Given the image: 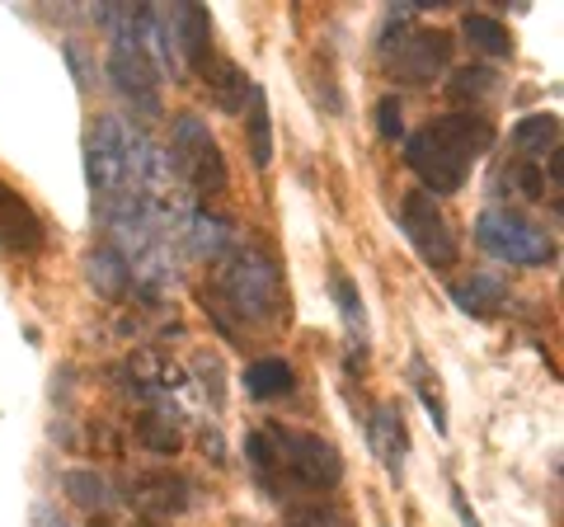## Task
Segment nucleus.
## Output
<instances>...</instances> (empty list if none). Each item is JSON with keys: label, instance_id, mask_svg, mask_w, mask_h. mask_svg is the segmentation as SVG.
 <instances>
[{"label": "nucleus", "instance_id": "1", "mask_svg": "<svg viewBox=\"0 0 564 527\" xmlns=\"http://www.w3.org/2000/svg\"><path fill=\"white\" fill-rule=\"evenodd\" d=\"M489 147H494V122L470 109H456V114L423 122L419 132L404 137V165L419 174L423 193L447 198V193H462L475 161H480Z\"/></svg>", "mask_w": 564, "mask_h": 527}, {"label": "nucleus", "instance_id": "2", "mask_svg": "<svg viewBox=\"0 0 564 527\" xmlns=\"http://www.w3.org/2000/svg\"><path fill=\"white\" fill-rule=\"evenodd\" d=\"M221 302L231 306L245 325H273L288 315V288H282L278 259L254 240H236V250L221 259L217 273ZM217 306V311H226Z\"/></svg>", "mask_w": 564, "mask_h": 527}, {"label": "nucleus", "instance_id": "3", "mask_svg": "<svg viewBox=\"0 0 564 527\" xmlns=\"http://www.w3.org/2000/svg\"><path fill=\"white\" fill-rule=\"evenodd\" d=\"M273 433V485L269 495H282V490H339L344 481V456L339 448L321 433H302V429H282L269 424Z\"/></svg>", "mask_w": 564, "mask_h": 527}, {"label": "nucleus", "instance_id": "4", "mask_svg": "<svg viewBox=\"0 0 564 527\" xmlns=\"http://www.w3.org/2000/svg\"><path fill=\"white\" fill-rule=\"evenodd\" d=\"M475 245L503 264H522V269L555 264V236L532 217H522L518 207H485L475 217Z\"/></svg>", "mask_w": 564, "mask_h": 527}, {"label": "nucleus", "instance_id": "5", "mask_svg": "<svg viewBox=\"0 0 564 527\" xmlns=\"http://www.w3.org/2000/svg\"><path fill=\"white\" fill-rule=\"evenodd\" d=\"M165 155H170V170L180 174L193 193H226V184H231L226 155L198 114H180L170 122V151Z\"/></svg>", "mask_w": 564, "mask_h": 527}, {"label": "nucleus", "instance_id": "6", "mask_svg": "<svg viewBox=\"0 0 564 527\" xmlns=\"http://www.w3.org/2000/svg\"><path fill=\"white\" fill-rule=\"evenodd\" d=\"M391 29H395V43H381L386 52V66L391 76L404 85H433L437 76L452 66V33L443 29H414L400 10H391Z\"/></svg>", "mask_w": 564, "mask_h": 527}, {"label": "nucleus", "instance_id": "7", "mask_svg": "<svg viewBox=\"0 0 564 527\" xmlns=\"http://www.w3.org/2000/svg\"><path fill=\"white\" fill-rule=\"evenodd\" d=\"M400 232L429 269H452V264L462 259V240H456L452 222H447L443 207H437L433 193H423V189L404 193L400 198Z\"/></svg>", "mask_w": 564, "mask_h": 527}, {"label": "nucleus", "instance_id": "8", "mask_svg": "<svg viewBox=\"0 0 564 527\" xmlns=\"http://www.w3.org/2000/svg\"><path fill=\"white\" fill-rule=\"evenodd\" d=\"M109 80H113V90L132 104V114H141V122H151V118H161V76H155V66L141 57L137 47L128 43H113L109 47Z\"/></svg>", "mask_w": 564, "mask_h": 527}, {"label": "nucleus", "instance_id": "9", "mask_svg": "<svg viewBox=\"0 0 564 527\" xmlns=\"http://www.w3.org/2000/svg\"><path fill=\"white\" fill-rule=\"evenodd\" d=\"M161 20H165V33H170V47L174 57H180L184 76L198 72L207 76L212 66V14L203 6H193V0H184V6H161Z\"/></svg>", "mask_w": 564, "mask_h": 527}, {"label": "nucleus", "instance_id": "10", "mask_svg": "<svg viewBox=\"0 0 564 527\" xmlns=\"http://www.w3.org/2000/svg\"><path fill=\"white\" fill-rule=\"evenodd\" d=\"M43 245H47V226L39 217V207L14 184L0 180V250L14 259H33L43 255Z\"/></svg>", "mask_w": 564, "mask_h": 527}, {"label": "nucleus", "instance_id": "11", "mask_svg": "<svg viewBox=\"0 0 564 527\" xmlns=\"http://www.w3.org/2000/svg\"><path fill=\"white\" fill-rule=\"evenodd\" d=\"M132 508L137 514H147V518H180L193 508V481L180 476V471H141V476L132 481Z\"/></svg>", "mask_w": 564, "mask_h": 527}, {"label": "nucleus", "instance_id": "12", "mask_svg": "<svg viewBox=\"0 0 564 527\" xmlns=\"http://www.w3.org/2000/svg\"><path fill=\"white\" fill-rule=\"evenodd\" d=\"M367 438H372V452L381 456V466L400 481L404 456H410V429H404V415H400L395 400H381V406L372 410V419H367Z\"/></svg>", "mask_w": 564, "mask_h": 527}, {"label": "nucleus", "instance_id": "13", "mask_svg": "<svg viewBox=\"0 0 564 527\" xmlns=\"http://www.w3.org/2000/svg\"><path fill=\"white\" fill-rule=\"evenodd\" d=\"M180 236L188 240V250L198 255V259H217V264L231 255V250H236V240H240V236H236V226L226 222L221 213H188Z\"/></svg>", "mask_w": 564, "mask_h": 527}, {"label": "nucleus", "instance_id": "14", "mask_svg": "<svg viewBox=\"0 0 564 527\" xmlns=\"http://www.w3.org/2000/svg\"><path fill=\"white\" fill-rule=\"evenodd\" d=\"M447 297L466 315H489L494 306L508 302V278L494 273V269H475L470 278H456V283H447Z\"/></svg>", "mask_w": 564, "mask_h": 527}, {"label": "nucleus", "instance_id": "15", "mask_svg": "<svg viewBox=\"0 0 564 527\" xmlns=\"http://www.w3.org/2000/svg\"><path fill=\"white\" fill-rule=\"evenodd\" d=\"M85 278H90V288L104 297V302H122L132 288L128 278V264H122V255L113 250L109 240H99L90 255H85Z\"/></svg>", "mask_w": 564, "mask_h": 527}, {"label": "nucleus", "instance_id": "16", "mask_svg": "<svg viewBox=\"0 0 564 527\" xmlns=\"http://www.w3.org/2000/svg\"><path fill=\"white\" fill-rule=\"evenodd\" d=\"M240 381H245V396L250 400H282L296 391V367L288 358H254Z\"/></svg>", "mask_w": 564, "mask_h": 527}, {"label": "nucleus", "instance_id": "17", "mask_svg": "<svg viewBox=\"0 0 564 527\" xmlns=\"http://www.w3.org/2000/svg\"><path fill=\"white\" fill-rule=\"evenodd\" d=\"M508 142L522 161H532V155H551L560 151V114H527L513 122V132H508Z\"/></svg>", "mask_w": 564, "mask_h": 527}, {"label": "nucleus", "instance_id": "18", "mask_svg": "<svg viewBox=\"0 0 564 527\" xmlns=\"http://www.w3.org/2000/svg\"><path fill=\"white\" fill-rule=\"evenodd\" d=\"M245 132H250V161L254 170L273 165V118H269V95L263 85H250V118H245Z\"/></svg>", "mask_w": 564, "mask_h": 527}, {"label": "nucleus", "instance_id": "19", "mask_svg": "<svg viewBox=\"0 0 564 527\" xmlns=\"http://www.w3.org/2000/svg\"><path fill=\"white\" fill-rule=\"evenodd\" d=\"M462 33L475 52H485V57H513V33H508L503 20H494V14H466Z\"/></svg>", "mask_w": 564, "mask_h": 527}, {"label": "nucleus", "instance_id": "20", "mask_svg": "<svg viewBox=\"0 0 564 527\" xmlns=\"http://www.w3.org/2000/svg\"><path fill=\"white\" fill-rule=\"evenodd\" d=\"M329 297H334V306H339V315H344L348 335L358 340V348H362V344H367V306H362L358 283H352L344 269H334V273H329Z\"/></svg>", "mask_w": 564, "mask_h": 527}, {"label": "nucleus", "instance_id": "21", "mask_svg": "<svg viewBox=\"0 0 564 527\" xmlns=\"http://www.w3.org/2000/svg\"><path fill=\"white\" fill-rule=\"evenodd\" d=\"M62 490L70 504L90 508V514H104V508H113V485L99 476V471H66L62 476Z\"/></svg>", "mask_w": 564, "mask_h": 527}, {"label": "nucleus", "instance_id": "22", "mask_svg": "<svg viewBox=\"0 0 564 527\" xmlns=\"http://www.w3.org/2000/svg\"><path fill=\"white\" fill-rule=\"evenodd\" d=\"M494 90H499V76H494L489 66H462V72H452V80H447V99L470 104V114L480 109Z\"/></svg>", "mask_w": 564, "mask_h": 527}, {"label": "nucleus", "instance_id": "23", "mask_svg": "<svg viewBox=\"0 0 564 527\" xmlns=\"http://www.w3.org/2000/svg\"><path fill=\"white\" fill-rule=\"evenodd\" d=\"M137 443L147 448V452H155V456H174V452L184 448V438H180V419L147 410V415L137 419Z\"/></svg>", "mask_w": 564, "mask_h": 527}, {"label": "nucleus", "instance_id": "24", "mask_svg": "<svg viewBox=\"0 0 564 527\" xmlns=\"http://www.w3.org/2000/svg\"><path fill=\"white\" fill-rule=\"evenodd\" d=\"M410 386H414V396L423 400V410H429V419H433V429L447 438V400H443V391H437V377L429 373V367H423V358L414 354L410 358Z\"/></svg>", "mask_w": 564, "mask_h": 527}, {"label": "nucleus", "instance_id": "25", "mask_svg": "<svg viewBox=\"0 0 564 527\" xmlns=\"http://www.w3.org/2000/svg\"><path fill=\"white\" fill-rule=\"evenodd\" d=\"M282 527H352V518L334 499H306V504H288Z\"/></svg>", "mask_w": 564, "mask_h": 527}, {"label": "nucleus", "instance_id": "26", "mask_svg": "<svg viewBox=\"0 0 564 527\" xmlns=\"http://www.w3.org/2000/svg\"><path fill=\"white\" fill-rule=\"evenodd\" d=\"M212 72H217V80H212V85H217V104H221L226 114H240L245 99H250V85H254V80L245 76L236 62H217ZM212 72H207V76H212Z\"/></svg>", "mask_w": 564, "mask_h": 527}, {"label": "nucleus", "instance_id": "27", "mask_svg": "<svg viewBox=\"0 0 564 527\" xmlns=\"http://www.w3.org/2000/svg\"><path fill=\"white\" fill-rule=\"evenodd\" d=\"M193 373H198V386L207 391L212 400V410H221L226 406V381H221V358L212 354V348H203L198 358H193Z\"/></svg>", "mask_w": 564, "mask_h": 527}, {"label": "nucleus", "instance_id": "28", "mask_svg": "<svg viewBox=\"0 0 564 527\" xmlns=\"http://www.w3.org/2000/svg\"><path fill=\"white\" fill-rule=\"evenodd\" d=\"M503 180H508V189L518 193V198H527V203H536L541 193H545V180H541V170L532 165V161H513L503 170Z\"/></svg>", "mask_w": 564, "mask_h": 527}, {"label": "nucleus", "instance_id": "29", "mask_svg": "<svg viewBox=\"0 0 564 527\" xmlns=\"http://www.w3.org/2000/svg\"><path fill=\"white\" fill-rule=\"evenodd\" d=\"M377 132H381V142H400L404 137V109H400L395 95L377 99Z\"/></svg>", "mask_w": 564, "mask_h": 527}, {"label": "nucleus", "instance_id": "30", "mask_svg": "<svg viewBox=\"0 0 564 527\" xmlns=\"http://www.w3.org/2000/svg\"><path fill=\"white\" fill-rule=\"evenodd\" d=\"M66 62H70V72H76V85H80V90H90V85H95V62L90 57H85V47L76 43V39H70L66 47Z\"/></svg>", "mask_w": 564, "mask_h": 527}, {"label": "nucleus", "instance_id": "31", "mask_svg": "<svg viewBox=\"0 0 564 527\" xmlns=\"http://www.w3.org/2000/svg\"><path fill=\"white\" fill-rule=\"evenodd\" d=\"M452 508H456V518H462V527H480V514L470 508V499H466L462 485H452Z\"/></svg>", "mask_w": 564, "mask_h": 527}, {"label": "nucleus", "instance_id": "32", "mask_svg": "<svg viewBox=\"0 0 564 527\" xmlns=\"http://www.w3.org/2000/svg\"><path fill=\"white\" fill-rule=\"evenodd\" d=\"M33 527H70V523L52 504H39V508H33Z\"/></svg>", "mask_w": 564, "mask_h": 527}, {"label": "nucleus", "instance_id": "33", "mask_svg": "<svg viewBox=\"0 0 564 527\" xmlns=\"http://www.w3.org/2000/svg\"><path fill=\"white\" fill-rule=\"evenodd\" d=\"M203 452H212V462H217V466L226 462V452H221V433H217V429H212V433L203 429Z\"/></svg>", "mask_w": 564, "mask_h": 527}, {"label": "nucleus", "instance_id": "34", "mask_svg": "<svg viewBox=\"0 0 564 527\" xmlns=\"http://www.w3.org/2000/svg\"><path fill=\"white\" fill-rule=\"evenodd\" d=\"M545 170H551V184L560 189V180H564V155H560V151H551V161H545Z\"/></svg>", "mask_w": 564, "mask_h": 527}]
</instances>
